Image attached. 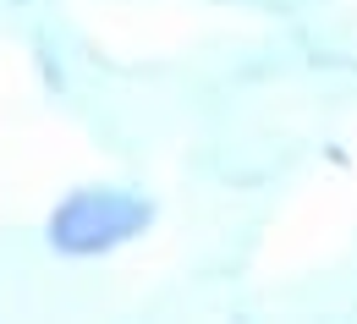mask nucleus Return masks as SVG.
<instances>
[{
	"label": "nucleus",
	"instance_id": "nucleus-1",
	"mask_svg": "<svg viewBox=\"0 0 357 324\" xmlns=\"http://www.w3.org/2000/svg\"><path fill=\"white\" fill-rule=\"evenodd\" d=\"M154 226V203L132 187H72L45 220V242L61 259H99Z\"/></svg>",
	"mask_w": 357,
	"mask_h": 324
}]
</instances>
